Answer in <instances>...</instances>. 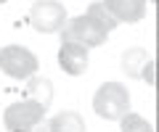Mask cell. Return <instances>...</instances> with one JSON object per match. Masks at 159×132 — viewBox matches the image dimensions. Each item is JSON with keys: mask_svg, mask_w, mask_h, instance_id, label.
I'll list each match as a JSON object with an SVG mask.
<instances>
[{"mask_svg": "<svg viewBox=\"0 0 159 132\" xmlns=\"http://www.w3.org/2000/svg\"><path fill=\"white\" fill-rule=\"evenodd\" d=\"M151 61L148 58V53L143 50V48H127L125 56H122V69H125L127 77H141L143 66Z\"/></svg>", "mask_w": 159, "mask_h": 132, "instance_id": "cell-10", "label": "cell"}, {"mask_svg": "<svg viewBox=\"0 0 159 132\" xmlns=\"http://www.w3.org/2000/svg\"><path fill=\"white\" fill-rule=\"evenodd\" d=\"M141 77L148 82V85H154V61H148L146 66H143V71H141Z\"/></svg>", "mask_w": 159, "mask_h": 132, "instance_id": "cell-13", "label": "cell"}, {"mask_svg": "<svg viewBox=\"0 0 159 132\" xmlns=\"http://www.w3.org/2000/svg\"><path fill=\"white\" fill-rule=\"evenodd\" d=\"M88 48L77 45V42H61V50H58V66H61L66 74L80 77L88 71Z\"/></svg>", "mask_w": 159, "mask_h": 132, "instance_id": "cell-6", "label": "cell"}, {"mask_svg": "<svg viewBox=\"0 0 159 132\" xmlns=\"http://www.w3.org/2000/svg\"><path fill=\"white\" fill-rule=\"evenodd\" d=\"M93 111L101 119L117 121L125 114H130V95H127V90L119 82H106L93 95Z\"/></svg>", "mask_w": 159, "mask_h": 132, "instance_id": "cell-1", "label": "cell"}, {"mask_svg": "<svg viewBox=\"0 0 159 132\" xmlns=\"http://www.w3.org/2000/svg\"><path fill=\"white\" fill-rule=\"evenodd\" d=\"M29 132H48V124H34Z\"/></svg>", "mask_w": 159, "mask_h": 132, "instance_id": "cell-14", "label": "cell"}, {"mask_svg": "<svg viewBox=\"0 0 159 132\" xmlns=\"http://www.w3.org/2000/svg\"><path fill=\"white\" fill-rule=\"evenodd\" d=\"M27 100H34L43 109H48L53 103V82L43 79V77H32L27 85Z\"/></svg>", "mask_w": 159, "mask_h": 132, "instance_id": "cell-9", "label": "cell"}, {"mask_svg": "<svg viewBox=\"0 0 159 132\" xmlns=\"http://www.w3.org/2000/svg\"><path fill=\"white\" fill-rule=\"evenodd\" d=\"M0 3H6V0H0Z\"/></svg>", "mask_w": 159, "mask_h": 132, "instance_id": "cell-15", "label": "cell"}, {"mask_svg": "<svg viewBox=\"0 0 159 132\" xmlns=\"http://www.w3.org/2000/svg\"><path fill=\"white\" fill-rule=\"evenodd\" d=\"M109 37V32L85 13V16H74L69 24H64L61 29V40L64 42H77V45H85V48H98L103 45Z\"/></svg>", "mask_w": 159, "mask_h": 132, "instance_id": "cell-2", "label": "cell"}, {"mask_svg": "<svg viewBox=\"0 0 159 132\" xmlns=\"http://www.w3.org/2000/svg\"><path fill=\"white\" fill-rule=\"evenodd\" d=\"M88 16H90V19H96V21L101 24V27L106 29V32H111V29L119 24L117 19H114L111 13L106 11V6H103V3H90V6H88Z\"/></svg>", "mask_w": 159, "mask_h": 132, "instance_id": "cell-11", "label": "cell"}, {"mask_svg": "<svg viewBox=\"0 0 159 132\" xmlns=\"http://www.w3.org/2000/svg\"><path fill=\"white\" fill-rule=\"evenodd\" d=\"M106 11L117 21H141L146 13V0H103Z\"/></svg>", "mask_w": 159, "mask_h": 132, "instance_id": "cell-7", "label": "cell"}, {"mask_svg": "<svg viewBox=\"0 0 159 132\" xmlns=\"http://www.w3.org/2000/svg\"><path fill=\"white\" fill-rule=\"evenodd\" d=\"M119 121H122V132H154L151 124L138 114H125Z\"/></svg>", "mask_w": 159, "mask_h": 132, "instance_id": "cell-12", "label": "cell"}, {"mask_svg": "<svg viewBox=\"0 0 159 132\" xmlns=\"http://www.w3.org/2000/svg\"><path fill=\"white\" fill-rule=\"evenodd\" d=\"M48 132H85V121L77 111H61L48 121Z\"/></svg>", "mask_w": 159, "mask_h": 132, "instance_id": "cell-8", "label": "cell"}, {"mask_svg": "<svg viewBox=\"0 0 159 132\" xmlns=\"http://www.w3.org/2000/svg\"><path fill=\"white\" fill-rule=\"evenodd\" d=\"M29 24H32V29L43 32V35L61 32L64 24H66V11H64V6L56 3V0H40V3L32 6V11H29Z\"/></svg>", "mask_w": 159, "mask_h": 132, "instance_id": "cell-4", "label": "cell"}, {"mask_svg": "<svg viewBox=\"0 0 159 132\" xmlns=\"http://www.w3.org/2000/svg\"><path fill=\"white\" fill-rule=\"evenodd\" d=\"M0 71L11 79H29L37 71V56L21 45H6L0 50Z\"/></svg>", "mask_w": 159, "mask_h": 132, "instance_id": "cell-3", "label": "cell"}, {"mask_svg": "<svg viewBox=\"0 0 159 132\" xmlns=\"http://www.w3.org/2000/svg\"><path fill=\"white\" fill-rule=\"evenodd\" d=\"M45 116V109L34 100H19V103H11L3 114V121H6L8 132H29L34 124H40Z\"/></svg>", "mask_w": 159, "mask_h": 132, "instance_id": "cell-5", "label": "cell"}]
</instances>
